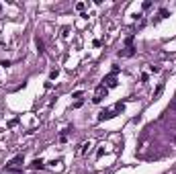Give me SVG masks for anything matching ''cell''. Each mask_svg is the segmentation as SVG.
<instances>
[{
  "mask_svg": "<svg viewBox=\"0 0 176 174\" xmlns=\"http://www.w3.org/2000/svg\"><path fill=\"white\" fill-rule=\"evenodd\" d=\"M125 109V104H115L113 109H106V111H103V113H98V121H105V119H113L115 117V113H121Z\"/></svg>",
  "mask_w": 176,
  "mask_h": 174,
  "instance_id": "1",
  "label": "cell"
},
{
  "mask_svg": "<svg viewBox=\"0 0 176 174\" xmlns=\"http://www.w3.org/2000/svg\"><path fill=\"white\" fill-rule=\"evenodd\" d=\"M106 94H109V88H106V86H103V84H100V86H96L92 103H96V104H98L100 100H103V98H106Z\"/></svg>",
  "mask_w": 176,
  "mask_h": 174,
  "instance_id": "2",
  "label": "cell"
},
{
  "mask_svg": "<svg viewBox=\"0 0 176 174\" xmlns=\"http://www.w3.org/2000/svg\"><path fill=\"white\" fill-rule=\"evenodd\" d=\"M117 84L119 82H117V76H115V74H109L105 80H103V86H106V88H115Z\"/></svg>",
  "mask_w": 176,
  "mask_h": 174,
  "instance_id": "3",
  "label": "cell"
},
{
  "mask_svg": "<svg viewBox=\"0 0 176 174\" xmlns=\"http://www.w3.org/2000/svg\"><path fill=\"white\" fill-rule=\"evenodd\" d=\"M31 168H33V170H41V168H43V160H41V158L33 160V162H31Z\"/></svg>",
  "mask_w": 176,
  "mask_h": 174,
  "instance_id": "4",
  "label": "cell"
},
{
  "mask_svg": "<svg viewBox=\"0 0 176 174\" xmlns=\"http://www.w3.org/2000/svg\"><path fill=\"white\" fill-rule=\"evenodd\" d=\"M162 92H164V82H160V84H158V88H156V92H154V98H160Z\"/></svg>",
  "mask_w": 176,
  "mask_h": 174,
  "instance_id": "5",
  "label": "cell"
},
{
  "mask_svg": "<svg viewBox=\"0 0 176 174\" xmlns=\"http://www.w3.org/2000/svg\"><path fill=\"white\" fill-rule=\"evenodd\" d=\"M37 51H39V53H45V43H43V39H37Z\"/></svg>",
  "mask_w": 176,
  "mask_h": 174,
  "instance_id": "6",
  "label": "cell"
},
{
  "mask_svg": "<svg viewBox=\"0 0 176 174\" xmlns=\"http://www.w3.org/2000/svg\"><path fill=\"white\" fill-rule=\"evenodd\" d=\"M23 162V156H16V158H12L10 162H8V166H16V164Z\"/></svg>",
  "mask_w": 176,
  "mask_h": 174,
  "instance_id": "7",
  "label": "cell"
},
{
  "mask_svg": "<svg viewBox=\"0 0 176 174\" xmlns=\"http://www.w3.org/2000/svg\"><path fill=\"white\" fill-rule=\"evenodd\" d=\"M168 16V10L166 8H160V19H166Z\"/></svg>",
  "mask_w": 176,
  "mask_h": 174,
  "instance_id": "8",
  "label": "cell"
},
{
  "mask_svg": "<svg viewBox=\"0 0 176 174\" xmlns=\"http://www.w3.org/2000/svg\"><path fill=\"white\" fill-rule=\"evenodd\" d=\"M59 76V72L58 70H53V72H51V74H49V78H51V80H55V78H58Z\"/></svg>",
  "mask_w": 176,
  "mask_h": 174,
  "instance_id": "9",
  "label": "cell"
},
{
  "mask_svg": "<svg viewBox=\"0 0 176 174\" xmlns=\"http://www.w3.org/2000/svg\"><path fill=\"white\" fill-rule=\"evenodd\" d=\"M76 10H80V12L84 10V2H78V4H76Z\"/></svg>",
  "mask_w": 176,
  "mask_h": 174,
  "instance_id": "10",
  "label": "cell"
},
{
  "mask_svg": "<svg viewBox=\"0 0 176 174\" xmlns=\"http://www.w3.org/2000/svg\"><path fill=\"white\" fill-rule=\"evenodd\" d=\"M150 70H152L154 74H158V72H160V66H150Z\"/></svg>",
  "mask_w": 176,
  "mask_h": 174,
  "instance_id": "11",
  "label": "cell"
}]
</instances>
